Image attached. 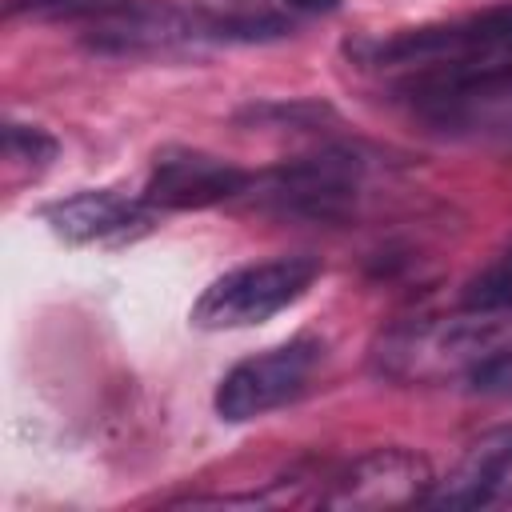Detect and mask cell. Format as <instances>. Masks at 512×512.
Here are the masks:
<instances>
[{
	"label": "cell",
	"instance_id": "cell-1",
	"mask_svg": "<svg viewBox=\"0 0 512 512\" xmlns=\"http://www.w3.org/2000/svg\"><path fill=\"white\" fill-rule=\"evenodd\" d=\"M292 24L272 12H212V8H184V4H128L104 12L88 32L84 44L100 56H176L196 48L220 44H268L288 36Z\"/></svg>",
	"mask_w": 512,
	"mask_h": 512
},
{
	"label": "cell",
	"instance_id": "cell-2",
	"mask_svg": "<svg viewBox=\"0 0 512 512\" xmlns=\"http://www.w3.org/2000/svg\"><path fill=\"white\" fill-rule=\"evenodd\" d=\"M504 348H512V304L464 308L452 320H420L396 328L376 344L372 360L384 376L428 380V376H464Z\"/></svg>",
	"mask_w": 512,
	"mask_h": 512
},
{
	"label": "cell",
	"instance_id": "cell-3",
	"mask_svg": "<svg viewBox=\"0 0 512 512\" xmlns=\"http://www.w3.org/2000/svg\"><path fill=\"white\" fill-rule=\"evenodd\" d=\"M256 204L292 216V220H320L340 224L356 216L364 188H368V156L344 144H328L308 156L280 160L264 176L252 180Z\"/></svg>",
	"mask_w": 512,
	"mask_h": 512
},
{
	"label": "cell",
	"instance_id": "cell-4",
	"mask_svg": "<svg viewBox=\"0 0 512 512\" xmlns=\"http://www.w3.org/2000/svg\"><path fill=\"white\" fill-rule=\"evenodd\" d=\"M408 104L444 132L512 128V60H444L416 80H404Z\"/></svg>",
	"mask_w": 512,
	"mask_h": 512
},
{
	"label": "cell",
	"instance_id": "cell-5",
	"mask_svg": "<svg viewBox=\"0 0 512 512\" xmlns=\"http://www.w3.org/2000/svg\"><path fill=\"white\" fill-rule=\"evenodd\" d=\"M316 276H320V260L308 252L272 256V260L232 268L200 292V300L192 304V324L208 328V332L264 324L280 308L296 304L312 288Z\"/></svg>",
	"mask_w": 512,
	"mask_h": 512
},
{
	"label": "cell",
	"instance_id": "cell-6",
	"mask_svg": "<svg viewBox=\"0 0 512 512\" xmlns=\"http://www.w3.org/2000/svg\"><path fill=\"white\" fill-rule=\"evenodd\" d=\"M320 356H324V344L316 336H296L288 344H276L240 360L216 388V416L224 424H244L272 408H284L308 388Z\"/></svg>",
	"mask_w": 512,
	"mask_h": 512
},
{
	"label": "cell",
	"instance_id": "cell-7",
	"mask_svg": "<svg viewBox=\"0 0 512 512\" xmlns=\"http://www.w3.org/2000/svg\"><path fill=\"white\" fill-rule=\"evenodd\" d=\"M512 48V8L476 12L448 24L408 28L384 40L348 44V52L364 64H444V60H476Z\"/></svg>",
	"mask_w": 512,
	"mask_h": 512
},
{
	"label": "cell",
	"instance_id": "cell-8",
	"mask_svg": "<svg viewBox=\"0 0 512 512\" xmlns=\"http://www.w3.org/2000/svg\"><path fill=\"white\" fill-rule=\"evenodd\" d=\"M332 488L320 496L328 508H396L412 500H428L432 464L412 448H372L356 456L344 472L328 480Z\"/></svg>",
	"mask_w": 512,
	"mask_h": 512
},
{
	"label": "cell",
	"instance_id": "cell-9",
	"mask_svg": "<svg viewBox=\"0 0 512 512\" xmlns=\"http://www.w3.org/2000/svg\"><path fill=\"white\" fill-rule=\"evenodd\" d=\"M248 188H252V176L232 160H220L200 148H164L152 160L144 200L164 212H184V208L224 204Z\"/></svg>",
	"mask_w": 512,
	"mask_h": 512
},
{
	"label": "cell",
	"instance_id": "cell-10",
	"mask_svg": "<svg viewBox=\"0 0 512 512\" xmlns=\"http://www.w3.org/2000/svg\"><path fill=\"white\" fill-rule=\"evenodd\" d=\"M152 212L156 208L144 196L132 200L116 188H92L44 204L40 216L64 244H124L152 224Z\"/></svg>",
	"mask_w": 512,
	"mask_h": 512
},
{
	"label": "cell",
	"instance_id": "cell-11",
	"mask_svg": "<svg viewBox=\"0 0 512 512\" xmlns=\"http://www.w3.org/2000/svg\"><path fill=\"white\" fill-rule=\"evenodd\" d=\"M508 476H512V424H500L468 444L460 464L448 472V480H440L436 492H428V500L440 508H480L504 492Z\"/></svg>",
	"mask_w": 512,
	"mask_h": 512
},
{
	"label": "cell",
	"instance_id": "cell-12",
	"mask_svg": "<svg viewBox=\"0 0 512 512\" xmlns=\"http://www.w3.org/2000/svg\"><path fill=\"white\" fill-rule=\"evenodd\" d=\"M56 152H60V144H56L52 132L36 128V124H16V120L4 124V156L12 164H20L28 172H40L56 160Z\"/></svg>",
	"mask_w": 512,
	"mask_h": 512
},
{
	"label": "cell",
	"instance_id": "cell-13",
	"mask_svg": "<svg viewBox=\"0 0 512 512\" xmlns=\"http://www.w3.org/2000/svg\"><path fill=\"white\" fill-rule=\"evenodd\" d=\"M504 304H512V248L496 256L484 272H476L460 292V308H504Z\"/></svg>",
	"mask_w": 512,
	"mask_h": 512
},
{
	"label": "cell",
	"instance_id": "cell-14",
	"mask_svg": "<svg viewBox=\"0 0 512 512\" xmlns=\"http://www.w3.org/2000/svg\"><path fill=\"white\" fill-rule=\"evenodd\" d=\"M464 384L472 396H496V400H512V348L496 352L492 360L476 364L472 372H464Z\"/></svg>",
	"mask_w": 512,
	"mask_h": 512
},
{
	"label": "cell",
	"instance_id": "cell-15",
	"mask_svg": "<svg viewBox=\"0 0 512 512\" xmlns=\"http://www.w3.org/2000/svg\"><path fill=\"white\" fill-rule=\"evenodd\" d=\"M100 0H12L8 12H40V16H56V12H72V8H92Z\"/></svg>",
	"mask_w": 512,
	"mask_h": 512
},
{
	"label": "cell",
	"instance_id": "cell-16",
	"mask_svg": "<svg viewBox=\"0 0 512 512\" xmlns=\"http://www.w3.org/2000/svg\"><path fill=\"white\" fill-rule=\"evenodd\" d=\"M292 8H300V12H332L340 0H288Z\"/></svg>",
	"mask_w": 512,
	"mask_h": 512
}]
</instances>
